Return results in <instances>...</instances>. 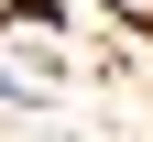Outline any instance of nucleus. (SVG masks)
Returning <instances> with one entry per match:
<instances>
[{"instance_id":"nucleus-1","label":"nucleus","mask_w":153,"mask_h":142,"mask_svg":"<svg viewBox=\"0 0 153 142\" xmlns=\"http://www.w3.org/2000/svg\"><path fill=\"white\" fill-rule=\"evenodd\" d=\"M109 11H120V22H153V0H109Z\"/></svg>"}]
</instances>
